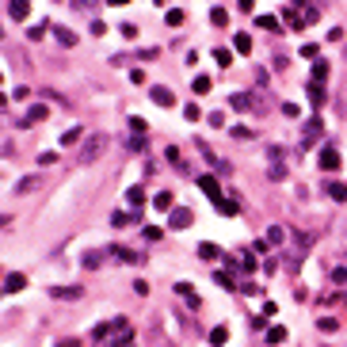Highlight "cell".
I'll return each mask as SVG.
<instances>
[{
	"label": "cell",
	"mask_w": 347,
	"mask_h": 347,
	"mask_svg": "<svg viewBox=\"0 0 347 347\" xmlns=\"http://www.w3.org/2000/svg\"><path fill=\"white\" fill-rule=\"evenodd\" d=\"M214 206H217V214H221V217H237V214H241V206H237V202H229V199H217Z\"/></svg>",
	"instance_id": "obj_11"
},
{
	"label": "cell",
	"mask_w": 347,
	"mask_h": 347,
	"mask_svg": "<svg viewBox=\"0 0 347 347\" xmlns=\"http://www.w3.org/2000/svg\"><path fill=\"white\" fill-rule=\"evenodd\" d=\"M183 119H191V122H195V119H199V107L187 103V107H183Z\"/></svg>",
	"instance_id": "obj_41"
},
{
	"label": "cell",
	"mask_w": 347,
	"mask_h": 347,
	"mask_svg": "<svg viewBox=\"0 0 347 347\" xmlns=\"http://www.w3.org/2000/svg\"><path fill=\"white\" fill-rule=\"evenodd\" d=\"M111 256H119L122 263H138V256H134V252H126V248H119V244L111 248Z\"/></svg>",
	"instance_id": "obj_27"
},
{
	"label": "cell",
	"mask_w": 347,
	"mask_h": 347,
	"mask_svg": "<svg viewBox=\"0 0 347 347\" xmlns=\"http://www.w3.org/2000/svg\"><path fill=\"white\" fill-rule=\"evenodd\" d=\"M214 61H217V65H233V53H229V50H214Z\"/></svg>",
	"instance_id": "obj_35"
},
{
	"label": "cell",
	"mask_w": 347,
	"mask_h": 347,
	"mask_svg": "<svg viewBox=\"0 0 347 347\" xmlns=\"http://www.w3.org/2000/svg\"><path fill=\"white\" fill-rule=\"evenodd\" d=\"M107 332H114V324H96V328H92V339H107Z\"/></svg>",
	"instance_id": "obj_34"
},
{
	"label": "cell",
	"mask_w": 347,
	"mask_h": 347,
	"mask_svg": "<svg viewBox=\"0 0 347 347\" xmlns=\"http://www.w3.org/2000/svg\"><path fill=\"white\" fill-rule=\"evenodd\" d=\"M191 221H195V214L191 210H172V214H168V229H191Z\"/></svg>",
	"instance_id": "obj_2"
},
{
	"label": "cell",
	"mask_w": 347,
	"mask_h": 347,
	"mask_svg": "<svg viewBox=\"0 0 347 347\" xmlns=\"http://www.w3.org/2000/svg\"><path fill=\"white\" fill-rule=\"evenodd\" d=\"M80 138H84V126H73V130H65V134H61V145H77Z\"/></svg>",
	"instance_id": "obj_14"
},
{
	"label": "cell",
	"mask_w": 347,
	"mask_h": 347,
	"mask_svg": "<svg viewBox=\"0 0 347 347\" xmlns=\"http://www.w3.org/2000/svg\"><path fill=\"white\" fill-rule=\"evenodd\" d=\"M50 294L57 298V302H80V298H84V290H80V286H53Z\"/></svg>",
	"instance_id": "obj_5"
},
{
	"label": "cell",
	"mask_w": 347,
	"mask_h": 347,
	"mask_svg": "<svg viewBox=\"0 0 347 347\" xmlns=\"http://www.w3.org/2000/svg\"><path fill=\"white\" fill-rule=\"evenodd\" d=\"M317 138H321V119H309V126H305V138H302V145H313Z\"/></svg>",
	"instance_id": "obj_10"
},
{
	"label": "cell",
	"mask_w": 347,
	"mask_h": 347,
	"mask_svg": "<svg viewBox=\"0 0 347 347\" xmlns=\"http://www.w3.org/2000/svg\"><path fill=\"white\" fill-rule=\"evenodd\" d=\"M332 282H347V271L343 267H332Z\"/></svg>",
	"instance_id": "obj_44"
},
{
	"label": "cell",
	"mask_w": 347,
	"mask_h": 347,
	"mask_svg": "<svg viewBox=\"0 0 347 347\" xmlns=\"http://www.w3.org/2000/svg\"><path fill=\"white\" fill-rule=\"evenodd\" d=\"M130 130H134V134H145V130H149V122H145V119H138V114H134V119H130Z\"/></svg>",
	"instance_id": "obj_36"
},
{
	"label": "cell",
	"mask_w": 347,
	"mask_h": 347,
	"mask_svg": "<svg viewBox=\"0 0 347 347\" xmlns=\"http://www.w3.org/2000/svg\"><path fill=\"white\" fill-rule=\"evenodd\" d=\"M130 221H138V214H114V217H111V225H114V229H126Z\"/></svg>",
	"instance_id": "obj_22"
},
{
	"label": "cell",
	"mask_w": 347,
	"mask_h": 347,
	"mask_svg": "<svg viewBox=\"0 0 347 347\" xmlns=\"http://www.w3.org/2000/svg\"><path fill=\"white\" fill-rule=\"evenodd\" d=\"M282 114H286V119H298V103H282Z\"/></svg>",
	"instance_id": "obj_45"
},
{
	"label": "cell",
	"mask_w": 347,
	"mask_h": 347,
	"mask_svg": "<svg viewBox=\"0 0 347 347\" xmlns=\"http://www.w3.org/2000/svg\"><path fill=\"white\" fill-rule=\"evenodd\" d=\"M199 256H202V260H221V248H217V244H210V241H202V244H199Z\"/></svg>",
	"instance_id": "obj_12"
},
{
	"label": "cell",
	"mask_w": 347,
	"mask_h": 347,
	"mask_svg": "<svg viewBox=\"0 0 347 347\" xmlns=\"http://www.w3.org/2000/svg\"><path fill=\"white\" fill-rule=\"evenodd\" d=\"M195 96H206V92H210V77H195Z\"/></svg>",
	"instance_id": "obj_30"
},
{
	"label": "cell",
	"mask_w": 347,
	"mask_h": 347,
	"mask_svg": "<svg viewBox=\"0 0 347 347\" xmlns=\"http://www.w3.org/2000/svg\"><path fill=\"white\" fill-rule=\"evenodd\" d=\"M149 99H153L156 107H172V103H176V96L168 92V88H160V84H156V88H149Z\"/></svg>",
	"instance_id": "obj_6"
},
{
	"label": "cell",
	"mask_w": 347,
	"mask_h": 347,
	"mask_svg": "<svg viewBox=\"0 0 347 347\" xmlns=\"http://www.w3.org/2000/svg\"><path fill=\"white\" fill-rule=\"evenodd\" d=\"M324 191H328V199H336V202H343V199H347V187H343V183H336V180H332Z\"/></svg>",
	"instance_id": "obj_16"
},
{
	"label": "cell",
	"mask_w": 347,
	"mask_h": 347,
	"mask_svg": "<svg viewBox=\"0 0 347 347\" xmlns=\"http://www.w3.org/2000/svg\"><path fill=\"white\" fill-rule=\"evenodd\" d=\"M141 237H145V241H160V237H164V229H156V225H145V229H141Z\"/></svg>",
	"instance_id": "obj_32"
},
{
	"label": "cell",
	"mask_w": 347,
	"mask_h": 347,
	"mask_svg": "<svg viewBox=\"0 0 347 347\" xmlns=\"http://www.w3.org/2000/svg\"><path fill=\"white\" fill-rule=\"evenodd\" d=\"M38 183H42L38 176H27V180H19V183H16V195H27V191H35Z\"/></svg>",
	"instance_id": "obj_15"
},
{
	"label": "cell",
	"mask_w": 347,
	"mask_h": 347,
	"mask_svg": "<svg viewBox=\"0 0 347 347\" xmlns=\"http://www.w3.org/2000/svg\"><path fill=\"white\" fill-rule=\"evenodd\" d=\"M305 92H309V103H313V107H324V103H328V96H324V88L317 84V80H313V84L305 88Z\"/></svg>",
	"instance_id": "obj_7"
},
{
	"label": "cell",
	"mask_w": 347,
	"mask_h": 347,
	"mask_svg": "<svg viewBox=\"0 0 347 347\" xmlns=\"http://www.w3.org/2000/svg\"><path fill=\"white\" fill-rule=\"evenodd\" d=\"M153 206H156V210H172V195H168V191H160V195L153 199Z\"/></svg>",
	"instance_id": "obj_29"
},
{
	"label": "cell",
	"mask_w": 347,
	"mask_h": 347,
	"mask_svg": "<svg viewBox=\"0 0 347 347\" xmlns=\"http://www.w3.org/2000/svg\"><path fill=\"white\" fill-rule=\"evenodd\" d=\"M114 347H138V343H134V336H122V339H119Z\"/></svg>",
	"instance_id": "obj_46"
},
{
	"label": "cell",
	"mask_w": 347,
	"mask_h": 347,
	"mask_svg": "<svg viewBox=\"0 0 347 347\" xmlns=\"http://www.w3.org/2000/svg\"><path fill=\"white\" fill-rule=\"evenodd\" d=\"M53 35H57V42H61V46H77V35H73L69 27H57Z\"/></svg>",
	"instance_id": "obj_19"
},
{
	"label": "cell",
	"mask_w": 347,
	"mask_h": 347,
	"mask_svg": "<svg viewBox=\"0 0 347 347\" xmlns=\"http://www.w3.org/2000/svg\"><path fill=\"white\" fill-rule=\"evenodd\" d=\"M126 202H130V206H141V202H145V191H141V187H130V191H126Z\"/></svg>",
	"instance_id": "obj_26"
},
{
	"label": "cell",
	"mask_w": 347,
	"mask_h": 347,
	"mask_svg": "<svg viewBox=\"0 0 347 347\" xmlns=\"http://www.w3.org/2000/svg\"><path fill=\"white\" fill-rule=\"evenodd\" d=\"M241 263H244L248 271H256V256H252V252H244V256H241Z\"/></svg>",
	"instance_id": "obj_43"
},
{
	"label": "cell",
	"mask_w": 347,
	"mask_h": 347,
	"mask_svg": "<svg viewBox=\"0 0 347 347\" xmlns=\"http://www.w3.org/2000/svg\"><path fill=\"white\" fill-rule=\"evenodd\" d=\"M282 339H286V328H282V324H275V328L267 332V343H282Z\"/></svg>",
	"instance_id": "obj_28"
},
{
	"label": "cell",
	"mask_w": 347,
	"mask_h": 347,
	"mask_svg": "<svg viewBox=\"0 0 347 347\" xmlns=\"http://www.w3.org/2000/svg\"><path fill=\"white\" fill-rule=\"evenodd\" d=\"M107 149V138L103 134H92V138L84 141V145H80V164H88V160H96L99 153H103Z\"/></svg>",
	"instance_id": "obj_1"
},
{
	"label": "cell",
	"mask_w": 347,
	"mask_h": 347,
	"mask_svg": "<svg viewBox=\"0 0 347 347\" xmlns=\"http://www.w3.org/2000/svg\"><path fill=\"white\" fill-rule=\"evenodd\" d=\"M241 4V12H252V0H237Z\"/></svg>",
	"instance_id": "obj_47"
},
{
	"label": "cell",
	"mask_w": 347,
	"mask_h": 347,
	"mask_svg": "<svg viewBox=\"0 0 347 347\" xmlns=\"http://www.w3.org/2000/svg\"><path fill=\"white\" fill-rule=\"evenodd\" d=\"M8 12H12V19H27L31 16V0H12Z\"/></svg>",
	"instance_id": "obj_8"
},
{
	"label": "cell",
	"mask_w": 347,
	"mask_h": 347,
	"mask_svg": "<svg viewBox=\"0 0 347 347\" xmlns=\"http://www.w3.org/2000/svg\"><path fill=\"white\" fill-rule=\"evenodd\" d=\"M199 191L206 195L210 202H217V199H221V183H217L214 176H202V180H199Z\"/></svg>",
	"instance_id": "obj_4"
},
{
	"label": "cell",
	"mask_w": 347,
	"mask_h": 347,
	"mask_svg": "<svg viewBox=\"0 0 347 347\" xmlns=\"http://www.w3.org/2000/svg\"><path fill=\"white\" fill-rule=\"evenodd\" d=\"M0 275H4V271H0Z\"/></svg>",
	"instance_id": "obj_50"
},
{
	"label": "cell",
	"mask_w": 347,
	"mask_h": 347,
	"mask_svg": "<svg viewBox=\"0 0 347 347\" xmlns=\"http://www.w3.org/2000/svg\"><path fill=\"white\" fill-rule=\"evenodd\" d=\"M321 168H339V153H336V149H324V153H321Z\"/></svg>",
	"instance_id": "obj_13"
},
{
	"label": "cell",
	"mask_w": 347,
	"mask_h": 347,
	"mask_svg": "<svg viewBox=\"0 0 347 347\" xmlns=\"http://www.w3.org/2000/svg\"><path fill=\"white\" fill-rule=\"evenodd\" d=\"M282 237H286V233H282L278 225H271V229H267V244H282Z\"/></svg>",
	"instance_id": "obj_33"
},
{
	"label": "cell",
	"mask_w": 347,
	"mask_h": 347,
	"mask_svg": "<svg viewBox=\"0 0 347 347\" xmlns=\"http://www.w3.org/2000/svg\"><path fill=\"white\" fill-rule=\"evenodd\" d=\"M317 328H321V332H336V321H332V317H321V321H317Z\"/></svg>",
	"instance_id": "obj_37"
},
{
	"label": "cell",
	"mask_w": 347,
	"mask_h": 347,
	"mask_svg": "<svg viewBox=\"0 0 347 347\" xmlns=\"http://www.w3.org/2000/svg\"><path fill=\"white\" fill-rule=\"evenodd\" d=\"M99 263H103V252H88L84 256V271H96Z\"/></svg>",
	"instance_id": "obj_21"
},
{
	"label": "cell",
	"mask_w": 347,
	"mask_h": 347,
	"mask_svg": "<svg viewBox=\"0 0 347 347\" xmlns=\"http://www.w3.org/2000/svg\"><path fill=\"white\" fill-rule=\"evenodd\" d=\"M233 50H237V53H252V38L237 31V38H233Z\"/></svg>",
	"instance_id": "obj_18"
},
{
	"label": "cell",
	"mask_w": 347,
	"mask_h": 347,
	"mask_svg": "<svg viewBox=\"0 0 347 347\" xmlns=\"http://www.w3.org/2000/svg\"><path fill=\"white\" fill-rule=\"evenodd\" d=\"M225 339H229V328H214L210 332V343L214 347H225Z\"/></svg>",
	"instance_id": "obj_25"
},
{
	"label": "cell",
	"mask_w": 347,
	"mask_h": 347,
	"mask_svg": "<svg viewBox=\"0 0 347 347\" xmlns=\"http://www.w3.org/2000/svg\"><path fill=\"white\" fill-rule=\"evenodd\" d=\"M57 347H80V339H65V343H57Z\"/></svg>",
	"instance_id": "obj_48"
},
{
	"label": "cell",
	"mask_w": 347,
	"mask_h": 347,
	"mask_svg": "<svg viewBox=\"0 0 347 347\" xmlns=\"http://www.w3.org/2000/svg\"><path fill=\"white\" fill-rule=\"evenodd\" d=\"M164 23H168V27H183V12H180V8H172V12L164 16Z\"/></svg>",
	"instance_id": "obj_31"
},
{
	"label": "cell",
	"mask_w": 347,
	"mask_h": 347,
	"mask_svg": "<svg viewBox=\"0 0 347 347\" xmlns=\"http://www.w3.org/2000/svg\"><path fill=\"white\" fill-rule=\"evenodd\" d=\"M210 23L225 27V23H229V12H225V8H210Z\"/></svg>",
	"instance_id": "obj_23"
},
{
	"label": "cell",
	"mask_w": 347,
	"mask_h": 347,
	"mask_svg": "<svg viewBox=\"0 0 347 347\" xmlns=\"http://www.w3.org/2000/svg\"><path fill=\"white\" fill-rule=\"evenodd\" d=\"M46 35V27L42 23H38V27H31V31H27V38H35V42H38V38H42Z\"/></svg>",
	"instance_id": "obj_40"
},
{
	"label": "cell",
	"mask_w": 347,
	"mask_h": 347,
	"mask_svg": "<svg viewBox=\"0 0 347 347\" xmlns=\"http://www.w3.org/2000/svg\"><path fill=\"white\" fill-rule=\"evenodd\" d=\"M107 4H111V8H122V4H130V0H107Z\"/></svg>",
	"instance_id": "obj_49"
},
{
	"label": "cell",
	"mask_w": 347,
	"mask_h": 347,
	"mask_svg": "<svg viewBox=\"0 0 347 347\" xmlns=\"http://www.w3.org/2000/svg\"><path fill=\"white\" fill-rule=\"evenodd\" d=\"M119 31H122V38H138V27H134V23H122Z\"/></svg>",
	"instance_id": "obj_38"
},
{
	"label": "cell",
	"mask_w": 347,
	"mask_h": 347,
	"mask_svg": "<svg viewBox=\"0 0 347 347\" xmlns=\"http://www.w3.org/2000/svg\"><path fill=\"white\" fill-rule=\"evenodd\" d=\"M130 149H134V153H141V149H145V138H141V134H134V138H130Z\"/></svg>",
	"instance_id": "obj_39"
},
{
	"label": "cell",
	"mask_w": 347,
	"mask_h": 347,
	"mask_svg": "<svg viewBox=\"0 0 347 347\" xmlns=\"http://www.w3.org/2000/svg\"><path fill=\"white\" fill-rule=\"evenodd\" d=\"M53 160H57V153H38V164H42V168L53 164Z\"/></svg>",
	"instance_id": "obj_42"
},
{
	"label": "cell",
	"mask_w": 347,
	"mask_h": 347,
	"mask_svg": "<svg viewBox=\"0 0 347 347\" xmlns=\"http://www.w3.org/2000/svg\"><path fill=\"white\" fill-rule=\"evenodd\" d=\"M313 80H317V84L328 80V61H317V65H313Z\"/></svg>",
	"instance_id": "obj_20"
},
{
	"label": "cell",
	"mask_w": 347,
	"mask_h": 347,
	"mask_svg": "<svg viewBox=\"0 0 347 347\" xmlns=\"http://www.w3.org/2000/svg\"><path fill=\"white\" fill-rule=\"evenodd\" d=\"M46 114H50V107H46V103H35V107H27V114L16 122V126H35V122H42Z\"/></svg>",
	"instance_id": "obj_3"
},
{
	"label": "cell",
	"mask_w": 347,
	"mask_h": 347,
	"mask_svg": "<svg viewBox=\"0 0 347 347\" xmlns=\"http://www.w3.org/2000/svg\"><path fill=\"white\" fill-rule=\"evenodd\" d=\"M256 27H260V31H271V35H275V31H278V19H275V16H256Z\"/></svg>",
	"instance_id": "obj_17"
},
{
	"label": "cell",
	"mask_w": 347,
	"mask_h": 347,
	"mask_svg": "<svg viewBox=\"0 0 347 347\" xmlns=\"http://www.w3.org/2000/svg\"><path fill=\"white\" fill-rule=\"evenodd\" d=\"M27 286V275H8L4 278V294H19Z\"/></svg>",
	"instance_id": "obj_9"
},
{
	"label": "cell",
	"mask_w": 347,
	"mask_h": 347,
	"mask_svg": "<svg viewBox=\"0 0 347 347\" xmlns=\"http://www.w3.org/2000/svg\"><path fill=\"white\" fill-rule=\"evenodd\" d=\"M248 103H252V99L244 96V92H237V96H229V107H237V111H248Z\"/></svg>",
	"instance_id": "obj_24"
}]
</instances>
